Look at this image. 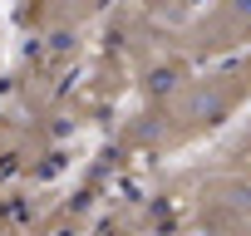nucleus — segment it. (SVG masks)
<instances>
[{"label":"nucleus","mask_w":251,"mask_h":236,"mask_svg":"<svg viewBox=\"0 0 251 236\" xmlns=\"http://www.w3.org/2000/svg\"><path fill=\"white\" fill-rule=\"evenodd\" d=\"M251 103V59L231 54V59H212L197 64V74L158 108H138V118L123 128V148L128 153H182L202 138H212L217 128H226L231 118Z\"/></svg>","instance_id":"obj_1"},{"label":"nucleus","mask_w":251,"mask_h":236,"mask_svg":"<svg viewBox=\"0 0 251 236\" xmlns=\"http://www.w3.org/2000/svg\"><path fill=\"white\" fill-rule=\"evenodd\" d=\"M192 221L202 231H251V182L231 172L207 177L192 197Z\"/></svg>","instance_id":"obj_3"},{"label":"nucleus","mask_w":251,"mask_h":236,"mask_svg":"<svg viewBox=\"0 0 251 236\" xmlns=\"http://www.w3.org/2000/svg\"><path fill=\"white\" fill-rule=\"evenodd\" d=\"M99 5H103V0H30V5H25V25H40V30L59 35V30L84 25Z\"/></svg>","instance_id":"obj_4"},{"label":"nucleus","mask_w":251,"mask_h":236,"mask_svg":"<svg viewBox=\"0 0 251 236\" xmlns=\"http://www.w3.org/2000/svg\"><path fill=\"white\" fill-rule=\"evenodd\" d=\"M173 40L197 59H231L241 49H251V0H202V5L173 30Z\"/></svg>","instance_id":"obj_2"}]
</instances>
